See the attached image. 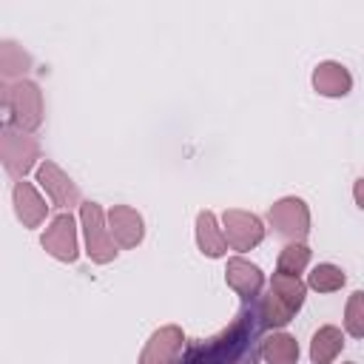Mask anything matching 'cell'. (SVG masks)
I'll use <instances>...</instances> for the list:
<instances>
[{"label": "cell", "instance_id": "1", "mask_svg": "<svg viewBox=\"0 0 364 364\" xmlns=\"http://www.w3.org/2000/svg\"><path fill=\"white\" fill-rule=\"evenodd\" d=\"M3 108L9 114V125H14L26 134H34L43 125V114H46L40 85L31 82V80H23V77L14 80V82H6Z\"/></svg>", "mask_w": 364, "mask_h": 364}, {"label": "cell", "instance_id": "2", "mask_svg": "<svg viewBox=\"0 0 364 364\" xmlns=\"http://www.w3.org/2000/svg\"><path fill=\"white\" fill-rule=\"evenodd\" d=\"M0 159H3L6 173L14 182H20L37 165V159H40L37 136H31V134H26V131H20V128L6 122L0 128Z\"/></svg>", "mask_w": 364, "mask_h": 364}, {"label": "cell", "instance_id": "3", "mask_svg": "<svg viewBox=\"0 0 364 364\" xmlns=\"http://www.w3.org/2000/svg\"><path fill=\"white\" fill-rule=\"evenodd\" d=\"M80 225L85 236V256L94 264H108L117 259V242L108 230L105 210L97 202H82L80 205Z\"/></svg>", "mask_w": 364, "mask_h": 364}, {"label": "cell", "instance_id": "4", "mask_svg": "<svg viewBox=\"0 0 364 364\" xmlns=\"http://www.w3.org/2000/svg\"><path fill=\"white\" fill-rule=\"evenodd\" d=\"M267 222L287 242H304L310 233V208L301 196H282L267 208Z\"/></svg>", "mask_w": 364, "mask_h": 364}, {"label": "cell", "instance_id": "5", "mask_svg": "<svg viewBox=\"0 0 364 364\" xmlns=\"http://www.w3.org/2000/svg\"><path fill=\"white\" fill-rule=\"evenodd\" d=\"M222 230H225L230 250L236 253H247L264 239V222L256 213L242 210V208H228L222 213Z\"/></svg>", "mask_w": 364, "mask_h": 364}, {"label": "cell", "instance_id": "6", "mask_svg": "<svg viewBox=\"0 0 364 364\" xmlns=\"http://www.w3.org/2000/svg\"><path fill=\"white\" fill-rule=\"evenodd\" d=\"M40 245H43V250H46L51 259H57V262H65V264L77 262V256H80V242H77V222H74V216H71L68 210L57 213V216L46 225V230H43V236H40Z\"/></svg>", "mask_w": 364, "mask_h": 364}, {"label": "cell", "instance_id": "7", "mask_svg": "<svg viewBox=\"0 0 364 364\" xmlns=\"http://www.w3.org/2000/svg\"><path fill=\"white\" fill-rule=\"evenodd\" d=\"M185 333L176 324H165L154 330L139 353V364H182Z\"/></svg>", "mask_w": 364, "mask_h": 364}, {"label": "cell", "instance_id": "8", "mask_svg": "<svg viewBox=\"0 0 364 364\" xmlns=\"http://www.w3.org/2000/svg\"><path fill=\"white\" fill-rule=\"evenodd\" d=\"M37 185L46 191L51 205H57L63 210H71L74 205H82L80 202V188L74 185V179L57 162H51V159H43L37 165Z\"/></svg>", "mask_w": 364, "mask_h": 364}, {"label": "cell", "instance_id": "9", "mask_svg": "<svg viewBox=\"0 0 364 364\" xmlns=\"http://www.w3.org/2000/svg\"><path fill=\"white\" fill-rule=\"evenodd\" d=\"M105 219H108V230L119 247L131 250L145 239V219L131 205H111L105 210Z\"/></svg>", "mask_w": 364, "mask_h": 364}, {"label": "cell", "instance_id": "10", "mask_svg": "<svg viewBox=\"0 0 364 364\" xmlns=\"http://www.w3.org/2000/svg\"><path fill=\"white\" fill-rule=\"evenodd\" d=\"M225 282H228V287H230L236 296H242L245 301H250V299H256V296L262 293V287H264V273H262L259 264L247 262L245 256H230L228 264H225Z\"/></svg>", "mask_w": 364, "mask_h": 364}, {"label": "cell", "instance_id": "11", "mask_svg": "<svg viewBox=\"0 0 364 364\" xmlns=\"http://www.w3.org/2000/svg\"><path fill=\"white\" fill-rule=\"evenodd\" d=\"M310 82H313V91L321 94V97H330V100H338V97H347L353 91V74L344 63H336V60H324L313 68L310 74Z\"/></svg>", "mask_w": 364, "mask_h": 364}, {"label": "cell", "instance_id": "12", "mask_svg": "<svg viewBox=\"0 0 364 364\" xmlns=\"http://www.w3.org/2000/svg\"><path fill=\"white\" fill-rule=\"evenodd\" d=\"M11 205H14V216L20 219L23 228H40V225L46 222V216H48L46 199H43L40 191H37L31 182H26V179L14 182V188H11Z\"/></svg>", "mask_w": 364, "mask_h": 364}, {"label": "cell", "instance_id": "13", "mask_svg": "<svg viewBox=\"0 0 364 364\" xmlns=\"http://www.w3.org/2000/svg\"><path fill=\"white\" fill-rule=\"evenodd\" d=\"M196 247L208 259H222L228 253V247H230L213 210H199L196 213Z\"/></svg>", "mask_w": 364, "mask_h": 364}, {"label": "cell", "instance_id": "14", "mask_svg": "<svg viewBox=\"0 0 364 364\" xmlns=\"http://www.w3.org/2000/svg\"><path fill=\"white\" fill-rule=\"evenodd\" d=\"M259 355L264 364H299V341L284 330H273L262 338Z\"/></svg>", "mask_w": 364, "mask_h": 364}, {"label": "cell", "instance_id": "15", "mask_svg": "<svg viewBox=\"0 0 364 364\" xmlns=\"http://www.w3.org/2000/svg\"><path fill=\"white\" fill-rule=\"evenodd\" d=\"M344 350V333L336 324H324L310 338V361L313 364H333Z\"/></svg>", "mask_w": 364, "mask_h": 364}, {"label": "cell", "instance_id": "16", "mask_svg": "<svg viewBox=\"0 0 364 364\" xmlns=\"http://www.w3.org/2000/svg\"><path fill=\"white\" fill-rule=\"evenodd\" d=\"M267 290H273L284 304H290L296 313L304 307V299H307V282H301V276H287V273H273L270 276V284Z\"/></svg>", "mask_w": 364, "mask_h": 364}, {"label": "cell", "instance_id": "17", "mask_svg": "<svg viewBox=\"0 0 364 364\" xmlns=\"http://www.w3.org/2000/svg\"><path fill=\"white\" fill-rule=\"evenodd\" d=\"M259 321H262V327H267V330H276V327H284V324H290L293 321V316H296V310L290 307V304H284L273 290H267L262 299H259Z\"/></svg>", "mask_w": 364, "mask_h": 364}, {"label": "cell", "instance_id": "18", "mask_svg": "<svg viewBox=\"0 0 364 364\" xmlns=\"http://www.w3.org/2000/svg\"><path fill=\"white\" fill-rule=\"evenodd\" d=\"M347 284V273L333 264V262H318L310 273H307V287L316 293H336Z\"/></svg>", "mask_w": 364, "mask_h": 364}, {"label": "cell", "instance_id": "19", "mask_svg": "<svg viewBox=\"0 0 364 364\" xmlns=\"http://www.w3.org/2000/svg\"><path fill=\"white\" fill-rule=\"evenodd\" d=\"M310 256H313V250L304 242H287L279 250L276 270L279 273H287V276H301L307 270V264H310Z\"/></svg>", "mask_w": 364, "mask_h": 364}, {"label": "cell", "instance_id": "20", "mask_svg": "<svg viewBox=\"0 0 364 364\" xmlns=\"http://www.w3.org/2000/svg\"><path fill=\"white\" fill-rule=\"evenodd\" d=\"M344 333L350 338H364V290H353L344 304Z\"/></svg>", "mask_w": 364, "mask_h": 364}, {"label": "cell", "instance_id": "21", "mask_svg": "<svg viewBox=\"0 0 364 364\" xmlns=\"http://www.w3.org/2000/svg\"><path fill=\"white\" fill-rule=\"evenodd\" d=\"M26 65H28V57L23 54V48H17L14 43L6 40L0 46V74H3V80H11L14 74H23Z\"/></svg>", "mask_w": 364, "mask_h": 364}, {"label": "cell", "instance_id": "22", "mask_svg": "<svg viewBox=\"0 0 364 364\" xmlns=\"http://www.w3.org/2000/svg\"><path fill=\"white\" fill-rule=\"evenodd\" d=\"M353 199H355V205L364 210V176L355 179V185H353Z\"/></svg>", "mask_w": 364, "mask_h": 364}, {"label": "cell", "instance_id": "23", "mask_svg": "<svg viewBox=\"0 0 364 364\" xmlns=\"http://www.w3.org/2000/svg\"><path fill=\"white\" fill-rule=\"evenodd\" d=\"M344 364H355V361H344Z\"/></svg>", "mask_w": 364, "mask_h": 364}]
</instances>
